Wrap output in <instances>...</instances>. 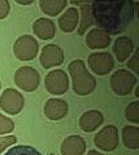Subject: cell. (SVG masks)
Instances as JSON below:
<instances>
[{"label": "cell", "instance_id": "obj_1", "mask_svg": "<svg viewBox=\"0 0 139 155\" xmlns=\"http://www.w3.org/2000/svg\"><path fill=\"white\" fill-rule=\"evenodd\" d=\"M138 3L133 0H92L91 16L100 30L108 34H121L133 22L138 12Z\"/></svg>", "mask_w": 139, "mask_h": 155}, {"label": "cell", "instance_id": "obj_2", "mask_svg": "<svg viewBox=\"0 0 139 155\" xmlns=\"http://www.w3.org/2000/svg\"><path fill=\"white\" fill-rule=\"evenodd\" d=\"M68 69L71 76V81H73V91L77 94L87 96L91 92H94L96 87V79L89 72L82 60L71 61Z\"/></svg>", "mask_w": 139, "mask_h": 155}, {"label": "cell", "instance_id": "obj_3", "mask_svg": "<svg viewBox=\"0 0 139 155\" xmlns=\"http://www.w3.org/2000/svg\"><path fill=\"white\" fill-rule=\"evenodd\" d=\"M137 81H138L137 75L131 74L129 70L121 69V70H117L111 76L109 84H111V88L116 94L127 96L133 91L134 87H135Z\"/></svg>", "mask_w": 139, "mask_h": 155}, {"label": "cell", "instance_id": "obj_4", "mask_svg": "<svg viewBox=\"0 0 139 155\" xmlns=\"http://www.w3.org/2000/svg\"><path fill=\"white\" fill-rule=\"evenodd\" d=\"M38 51H39V44L35 38L30 35L20 36L13 45L14 57H17L20 61H31L34 57H36Z\"/></svg>", "mask_w": 139, "mask_h": 155}, {"label": "cell", "instance_id": "obj_5", "mask_svg": "<svg viewBox=\"0 0 139 155\" xmlns=\"http://www.w3.org/2000/svg\"><path fill=\"white\" fill-rule=\"evenodd\" d=\"M40 75L34 67L23 66L20 67L14 74V83L18 88L25 92H34L39 87Z\"/></svg>", "mask_w": 139, "mask_h": 155}, {"label": "cell", "instance_id": "obj_6", "mask_svg": "<svg viewBox=\"0 0 139 155\" xmlns=\"http://www.w3.org/2000/svg\"><path fill=\"white\" fill-rule=\"evenodd\" d=\"M44 87L51 94H64L69 89V78L64 70H52L46 75Z\"/></svg>", "mask_w": 139, "mask_h": 155}, {"label": "cell", "instance_id": "obj_7", "mask_svg": "<svg viewBox=\"0 0 139 155\" xmlns=\"http://www.w3.org/2000/svg\"><path fill=\"white\" fill-rule=\"evenodd\" d=\"M94 143L99 150L113 151L118 146V129L114 125H107L95 134Z\"/></svg>", "mask_w": 139, "mask_h": 155}, {"label": "cell", "instance_id": "obj_8", "mask_svg": "<svg viewBox=\"0 0 139 155\" xmlns=\"http://www.w3.org/2000/svg\"><path fill=\"white\" fill-rule=\"evenodd\" d=\"M23 105H25V98L16 89L8 88L3 92L2 97H0V107L9 115H16L21 113Z\"/></svg>", "mask_w": 139, "mask_h": 155}, {"label": "cell", "instance_id": "obj_9", "mask_svg": "<svg viewBox=\"0 0 139 155\" xmlns=\"http://www.w3.org/2000/svg\"><path fill=\"white\" fill-rule=\"evenodd\" d=\"M87 64L91 71H94L96 75H107L114 67L113 58L107 52L91 53L87 58Z\"/></svg>", "mask_w": 139, "mask_h": 155}, {"label": "cell", "instance_id": "obj_10", "mask_svg": "<svg viewBox=\"0 0 139 155\" xmlns=\"http://www.w3.org/2000/svg\"><path fill=\"white\" fill-rule=\"evenodd\" d=\"M64 52L56 44H48L43 47L40 53V65L44 69L60 66L64 62Z\"/></svg>", "mask_w": 139, "mask_h": 155}, {"label": "cell", "instance_id": "obj_11", "mask_svg": "<svg viewBox=\"0 0 139 155\" xmlns=\"http://www.w3.org/2000/svg\"><path fill=\"white\" fill-rule=\"evenodd\" d=\"M69 111L66 101L61 98H50L44 105V115L50 120H61Z\"/></svg>", "mask_w": 139, "mask_h": 155}, {"label": "cell", "instance_id": "obj_12", "mask_svg": "<svg viewBox=\"0 0 139 155\" xmlns=\"http://www.w3.org/2000/svg\"><path fill=\"white\" fill-rule=\"evenodd\" d=\"M112 38L109 36V34L100 28H92L87 32V36H86V45L90 49H104L109 47Z\"/></svg>", "mask_w": 139, "mask_h": 155}, {"label": "cell", "instance_id": "obj_13", "mask_svg": "<svg viewBox=\"0 0 139 155\" xmlns=\"http://www.w3.org/2000/svg\"><path fill=\"white\" fill-rule=\"evenodd\" d=\"M104 122L103 114L98 110H89L83 113L79 118V127L83 132H94L95 129H98Z\"/></svg>", "mask_w": 139, "mask_h": 155}, {"label": "cell", "instance_id": "obj_14", "mask_svg": "<svg viewBox=\"0 0 139 155\" xmlns=\"http://www.w3.org/2000/svg\"><path fill=\"white\" fill-rule=\"evenodd\" d=\"M61 154L63 155H83L86 151V142L81 136H69L61 143Z\"/></svg>", "mask_w": 139, "mask_h": 155}, {"label": "cell", "instance_id": "obj_15", "mask_svg": "<svg viewBox=\"0 0 139 155\" xmlns=\"http://www.w3.org/2000/svg\"><path fill=\"white\" fill-rule=\"evenodd\" d=\"M33 31L42 40H50V39L55 36L56 26L48 18H38L33 23Z\"/></svg>", "mask_w": 139, "mask_h": 155}, {"label": "cell", "instance_id": "obj_16", "mask_svg": "<svg viewBox=\"0 0 139 155\" xmlns=\"http://www.w3.org/2000/svg\"><path fill=\"white\" fill-rule=\"evenodd\" d=\"M79 22V12L77 8H68L59 18V27L64 32H73Z\"/></svg>", "mask_w": 139, "mask_h": 155}, {"label": "cell", "instance_id": "obj_17", "mask_svg": "<svg viewBox=\"0 0 139 155\" xmlns=\"http://www.w3.org/2000/svg\"><path fill=\"white\" fill-rule=\"evenodd\" d=\"M133 49H134L133 41H131V39L127 36L117 38L113 44V53L118 62H125L127 58L130 57Z\"/></svg>", "mask_w": 139, "mask_h": 155}, {"label": "cell", "instance_id": "obj_18", "mask_svg": "<svg viewBox=\"0 0 139 155\" xmlns=\"http://www.w3.org/2000/svg\"><path fill=\"white\" fill-rule=\"evenodd\" d=\"M68 2L66 0H40L39 5L42 12L46 16H59V14L66 8Z\"/></svg>", "mask_w": 139, "mask_h": 155}, {"label": "cell", "instance_id": "obj_19", "mask_svg": "<svg viewBox=\"0 0 139 155\" xmlns=\"http://www.w3.org/2000/svg\"><path fill=\"white\" fill-rule=\"evenodd\" d=\"M122 141L123 145L130 149L137 150L139 149V128L134 125H126L122 128Z\"/></svg>", "mask_w": 139, "mask_h": 155}, {"label": "cell", "instance_id": "obj_20", "mask_svg": "<svg viewBox=\"0 0 139 155\" xmlns=\"http://www.w3.org/2000/svg\"><path fill=\"white\" fill-rule=\"evenodd\" d=\"M81 25L78 28V34L79 35H83V34L87 31V28L90 26H92L94 19L91 16V9H90V4H83L81 7Z\"/></svg>", "mask_w": 139, "mask_h": 155}, {"label": "cell", "instance_id": "obj_21", "mask_svg": "<svg viewBox=\"0 0 139 155\" xmlns=\"http://www.w3.org/2000/svg\"><path fill=\"white\" fill-rule=\"evenodd\" d=\"M4 155H42V154L33 146H29V145H18V146H14L11 150H8Z\"/></svg>", "mask_w": 139, "mask_h": 155}, {"label": "cell", "instance_id": "obj_22", "mask_svg": "<svg viewBox=\"0 0 139 155\" xmlns=\"http://www.w3.org/2000/svg\"><path fill=\"white\" fill-rule=\"evenodd\" d=\"M125 116L129 122H133L138 124L139 123V102L138 101H134L126 107L125 110Z\"/></svg>", "mask_w": 139, "mask_h": 155}, {"label": "cell", "instance_id": "obj_23", "mask_svg": "<svg viewBox=\"0 0 139 155\" xmlns=\"http://www.w3.org/2000/svg\"><path fill=\"white\" fill-rule=\"evenodd\" d=\"M14 129V122L11 118H7L3 114H0V134L11 133Z\"/></svg>", "mask_w": 139, "mask_h": 155}, {"label": "cell", "instance_id": "obj_24", "mask_svg": "<svg viewBox=\"0 0 139 155\" xmlns=\"http://www.w3.org/2000/svg\"><path fill=\"white\" fill-rule=\"evenodd\" d=\"M17 141L16 136H7V137H0V154H2L7 147L12 146Z\"/></svg>", "mask_w": 139, "mask_h": 155}, {"label": "cell", "instance_id": "obj_25", "mask_svg": "<svg viewBox=\"0 0 139 155\" xmlns=\"http://www.w3.org/2000/svg\"><path fill=\"white\" fill-rule=\"evenodd\" d=\"M9 11H11V5L8 0H0V19L7 18Z\"/></svg>", "mask_w": 139, "mask_h": 155}, {"label": "cell", "instance_id": "obj_26", "mask_svg": "<svg viewBox=\"0 0 139 155\" xmlns=\"http://www.w3.org/2000/svg\"><path fill=\"white\" fill-rule=\"evenodd\" d=\"M138 56H139V52L137 51L135 53H134V56L129 60L127 62V67H130V69L135 72V74H138V71H139V65H138Z\"/></svg>", "mask_w": 139, "mask_h": 155}, {"label": "cell", "instance_id": "obj_27", "mask_svg": "<svg viewBox=\"0 0 139 155\" xmlns=\"http://www.w3.org/2000/svg\"><path fill=\"white\" fill-rule=\"evenodd\" d=\"M92 0H70L71 4L74 5H83V4H90Z\"/></svg>", "mask_w": 139, "mask_h": 155}, {"label": "cell", "instance_id": "obj_28", "mask_svg": "<svg viewBox=\"0 0 139 155\" xmlns=\"http://www.w3.org/2000/svg\"><path fill=\"white\" fill-rule=\"evenodd\" d=\"M14 2L18 3L20 5H30V4H33L35 0H14Z\"/></svg>", "mask_w": 139, "mask_h": 155}, {"label": "cell", "instance_id": "obj_29", "mask_svg": "<svg viewBox=\"0 0 139 155\" xmlns=\"http://www.w3.org/2000/svg\"><path fill=\"white\" fill-rule=\"evenodd\" d=\"M87 155H104V154L96 151V150H90V151L87 153Z\"/></svg>", "mask_w": 139, "mask_h": 155}, {"label": "cell", "instance_id": "obj_30", "mask_svg": "<svg viewBox=\"0 0 139 155\" xmlns=\"http://www.w3.org/2000/svg\"><path fill=\"white\" fill-rule=\"evenodd\" d=\"M0 88H2V83H0Z\"/></svg>", "mask_w": 139, "mask_h": 155}]
</instances>
